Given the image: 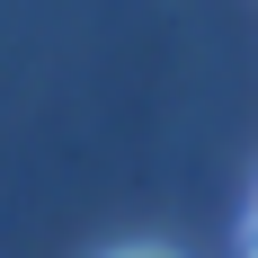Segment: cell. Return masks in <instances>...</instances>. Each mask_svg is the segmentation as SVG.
<instances>
[{"label":"cell","instance_id":"cell-1","mask_svg":"<svg viewBox=\"0 0 258 258\" xmlns=\"http://www.w3.org/2000/svg\"><path fill=\"white\" fill-rule=\"evenodd\" d=\"M107 258H169V249H107Z\"/></svg>","mask_w":258,"mask_h":258},{"label":"cell","instance_id":"cell-2","mask_svg":"<svg viewBox=\"0 0 258 258\" xmlns=\"http://www.w3.org/2000/svg\"><path fill=\"white\" fill-rule=\"evenodd\" d=\"M249 258H258V223H249Z\"/></svg>","mask_w":258,"mask_h":258}]
</instances>
